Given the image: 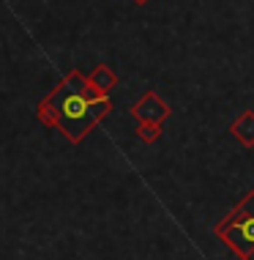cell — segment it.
<instances>
[{
    "label": "cell",
    "mask_w": 254,
    "mask_h": 260,
    "mask_svg": "<svg viewBox=\"0 0 254 260\" xmlns=\"http://www.w3.org/2000/svg\"><path fill=\"white\" fill-rule=\"evenodd\" d=\"M131 115L137 118L139 123H159L161 126L169 118V107H167V102L161 99L156 90H148L142 99L131 107Z\"/></svg>",
    "instance_id": "3957f363"
},
{
    "label": "cell",
    "mask_w": 254,
    "mask_h": 260,
    "mask_svg": "<svg viewBox=\"0 0 254 260\" xmlns=\"http://www.w3.org/2000/svg\"><path fill=\"white\" fill-rule=\"evenodd\" d=\"M137 135L142 143H156V140L161 137V126L159 123H139L137 126Z\"/></svg>",
    "instance_id": "8992f818"
},
{
    "label": "cell",
    "mask_w": 254,
    "mask_h": 260,
    "mask_svg": "<svg viewBox=\"0 0 254 260\" xmlns=\"http://www.w3.org/2000/svg\"><path fill=\"white\" fill-rule=\"evenodd\" d=\"M134 3H137V6H145V3H148V0H134Z\"/></svg>",
    "instance_id": "52a82bcc"
},
{
    "label": "cell",
    "mask_w": 254,
    "mask_h": 260,
    "mask_svg": "<svg viewBox=\"0 0 254 260\" xmlns=\"http://www.w3.org/2000/svg\"><path fill=\"white\" fill-rule=\"evenodd\" d=\"M47 102L55 110V129L68 143H82L93 132V126L104 121L112 110L110 96H101L88 82V77L77 69H71L58 82V88L47 96Z\"/></svg>",
    "instance_id": "6da1fadb"
},
{
    "label": "cell",
    "mask_w": 254,
    "mask_h": 260,
    "mask_svg": "<svg viewBox=\"0 0 254 260\" xmlns=\"http://www.w3.org/2000/svg\"><path fill=\"white\" fill-rule=\"evenodd\" d=\"M230 132H232L238 140H241L243 145H249V148H251V145H254V112H251V110L241 112V115L232 121Z\"/></svg>",
    "instance_id": "5b68a950"
},
{
    "label": "cell",
    "mask_w": 254,
    "mask_h": 260,
    "mask_svg": "<svg viewBox=\"0 0 254 260\" xmlns=\"http://www.w3.org/2000/svg\"><path fill=\"white\" fill-rule=\"evenodd\" d=\"M216 236L241 260H254V192L216 224Z\"/></svg>",
    "instance_id": "7a4b0ae2"
},
{
    "label": "cell",
    "mask_w": 254,
    "mask_h": 260,
    "mask_svg": "<svg viewBox=\"0 0 254 260\" xmlns=\"http://www.w3.org/2000/svg\"><path fill=\"white\" fill-rule=\"evenodd\" d=\"M88 82H90V85H93L101 96H110V93H112V88L118 85V74L112 72L107 63H101V66H96L93 72L88 74Z\"/></svg>",
    "instance_id": "277c9868"
}]
</instances>
